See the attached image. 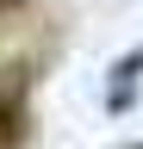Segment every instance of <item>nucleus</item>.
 Masks as SVG:
<instances>
[{
	"label": "nucleus",
	"mask_w": 143,
	"mask_h": 149,
	"mask_svg": "<svg viewBox=\"0 0 143 149\" xmlns=\"http://www.w3.org/2000/svg\"><path fill=\"white\" fill-rule=\"evenodd\" d=\"M137 68H143V44H137L131 56H118V62H112V81H118V87H131V81H137Z\"/></svg>",
	"instance_id": "obj_2"
},
{
	"label": "nucleus",
	"mask_w": 143,
	"mask_h": 149,
	"mask_svg": "<svg viewBox=\"0 0 143 149\" xmlns=\"http://www.w3.org/2000/svg\"><path fill=\"white\" fill-rule=\"evenodd\" d=\"M31 74L13 68V81H0V149H25L31 143V106H25Z\"/></svg>",
	"instance_id": "obj_1"
},
{
	"label": "nucleus",
	"mask_w": 143,
	"mask_h": 149,
	"mask_svg": "<svg viewBox=\"0 0 143 149\" xmlns=\"http://www.w3.org/2000/svg\"><path fill=\"white\" fill-rule=\"evenodd\" d=\"M19 6H25V0H0V25H6V19L19 13Z\"/></svg>",
	"instance_id": "obj_3"
}]
</instances>
